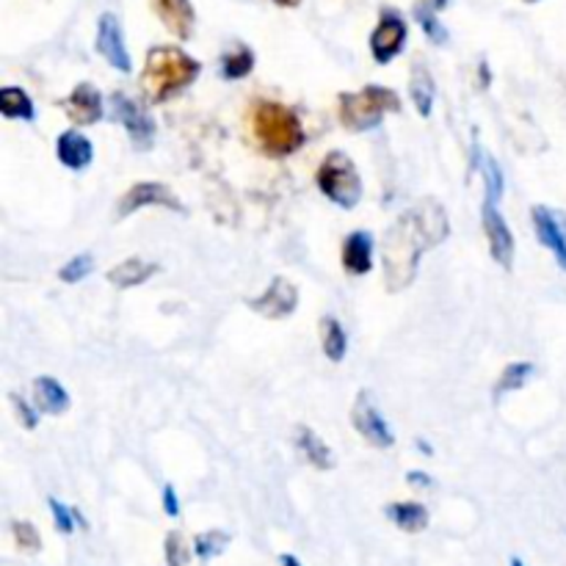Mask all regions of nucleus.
Listing matches in <instances>:
<instances>
[{
    "mask_svg": "<svg viewBox=\"0 0 566 566\" xmlns=\"http://www.w3.org/2000/svg\"><path fill=\"white\" fill-rule=\"evenodd\" d=\"M409 92H412L415 108H418L420 116H431V105H434V77L426 70L423 64H415L412 70V83H409Z\"/></svg>",
    "mask_w": 566,
    "mask_h": 566,
    "instance_id": "nucleus-22",
    "label": "nucleus"
},
{
    "mask_svg": "<svg viewBox=\"0 0 566 566\" xmlns=\"http://www.w3.org/2000/svg\"><path fill=\"white\" fill-rule=\"evenodd\" d=\"M512 566H525V564H523V558L514 556V558H512Z\"/></svg>",
    "mask_w": 566,
    "mask_h": 566,
    "instance_id": "nucleus-40",
    "label": "nucleus"
},
{
    "mask_svg": "<svg viewBox=\"0 0 566 566\" xmlns=\"http://www.w3.org/2000/svg\"><path fill=\"white\" fill-rule=\"evenodd\" d=\"M293 442H296V451L302 453L313 468L318 470L335 468V457H332V451L326 448V442L310 429V426H296V429H293Z\"/></svg>",
    "mask_w": 566,
    "mask_h": 566,
    "instance_id": "nucleus-18",
    "label": "nucleus"
},
{
    "mask_svg": "<svg viewBox=\"0 0 566 566\" xmlns=\"http://www.w3.org/2000/svg\"><path fill=\"white\" fill-rule=\"evenodd\" d=\"M202 72V64L180 48L160 44L147 53V64L142 72V86L149 103H166L169 97L191 86Z\"/></svg>",
    "mask_w": 566,
    "mask_h": 566,
    "instance_id": "nucleus-2",
    "label": "nucleus"
},
{
    "mask_svg": "<svg viewBox=\"0 0 566 566\" xmlns=\"http://www.w3.org/2000/svg\"><path fill=\"white\" fill-rule=\"evenodd\" d=\"M385 514L396 528L407 531V534H420V531L429 528V509L423 503H390Z\"/></svg>",
    "mask_w": 566,
    "mask_h": 566,
    "instance_id": "nucleus-20",
    "label": "nucleus"
},
{
    "mask_svg": "<svg viewBox=\"0 0 566 566\" xmlns=\"http://www.w3.org/2000/svg\"><path fill=\"white\" fill-rule=\"evenodd\" d=\"M227 547H230V534L227 531H205V534H197V539H193V553L202 562H213Z\"/></svg>",
    "mask_w": 566,
    "mask_h": 566,
    "instance_id": "nucleus-26",
    "label": "nucleus"
},
{
    "mask_svg": "<svg viewBox=\"0 0 566 566\" xmlns=\"http://www.w3.org/2000/svg\"><path fill=\"white\" fill-rule=\"evenodd\" d=\"M155 271H158V265L155 263H147V260L142 258H130V260H122L116 269L108 271V282L116 287H133L147 282Z\"/></svg>",
    "mask_w": 566,
    "mask_h": 566,
    "instance_id": "nucleus-21",
    "label": "nucleus"
},
{
    "mask_svg": "<svg viewBox=\"0 0 566 566\" xmlns=\"http://www.w3.org/2000/svg\"><path fill=\"white\" fill-rule=\"evenodd\" d=\"M321 340H324V354L332 359V363H343L348 352V337L346 329L340 326V321L326 315L321 318Z\"/></svg>",
    "mask_w": 566,
    "mask_h": 566,
    "instance_id": "nucleus-23",
    "label": "nucleus"
},
{
    "mask_svg": "<svg viewBox=\"0 0 566 566\" xmlns=\"http://www.w3.org/2000/svg\"><path fill=\"white\" fill-rule=\"evenodd\" d=\"M55 153H59V160L72 171H83L86 166H92L94 160V147L83 133L66 130L59 136V144H55Z\"/></svg>",
    "mask_w": 566,
    "mask_h": 566,
    "instance_id": "nucleus-17",
    "label": "nucleus"
},
{
    "mask_svg": "<svg viewBox=\"0 0 566 566\" xmlns=\"http://www.w3.org/2000/svg\"><path fill=\"white\" fill-rule=\"evenodd\" d=\"M64 111L75 125H94L103 119V97L92 83H81L70 97L64 99Z\"/></svg>",
    "mask_w": 566,
    "mask_h": 566,
    "instance_id": "nucleus-15",
    "label": "nucleus"
},
{
    "mask_svg": "<svg viewBox=\"0 0 566 566\" xmlns=\"http://www.w3.org/2000/svg\"><path fill=\"white\" fill-rule=\"evenodd\" d=\"M153 9L166 31L175 33L177 39H191L193 25H197V11H193L191 0H153Z\"/></svg>",
    "mask_w": 566,
    "mask_h": 566,
    "instance_id": "nucleus-14",
    "label": "nucleus"
},
{
    "mask_svg": "<svg viewBox=\"0 0 566 566\" xmlns=\"http://www.w3.org/2000/svg\"><path fill=\"white\" fill-rule=\"evenodd\" d=\"M431 3H434V9H446L448 0H431Z\"/></svg>",
    "mask_w": 566,
    "mask_h": 566,
    "instance_id": "nucleus-39",
    "label": "nucleus"
},
{
    "mask_svg": "<svg viewBox=\"0 0 566 566\" xmlns=\"http://www.w3.org/2000/svg\"><path fill=\"white\" fill-rule=\"evenodd\" d=\"M249 307H252L254 313L265 315V318L282 321V318H287V315L296 313L298 291L291 280H285V276H276V280L265 287L263 296H258L249 302Z\"/></svg>",
    "mask_w": 566,
    "mask_h": 566,
    "instance_id": "nucleus-9",
    "label": "nucleus"
},
{
    "mask_svg": "<svg viewBox=\"0 0 566 566\" xmlns=\"http://www.w3.org/2000/svg\"><path fill=\"white\" fill-rule=\"evenodd\" d=\"M11 534H14L17 547H20L22 553L36 556V553L42 551V536H39L36 525H31L28 520H14V523H11Z\"/></svg>",
    "mask_w": 566,
    "mask_h": 566,
    "instance_id": "nucleus-27",
    "label": "nucleus"
},
{
    "mask_svg": "<svg viewBox=\"0 0 566 566\" xmlns=\"http://www.w3.org/2000/svg\"><path fill=\"white\" fill-rule=\"evenodd\" d=\"M534 227L539 241L556 254L558 265L566 271V216L556 213V210L536 205L534 208Z\"/></svg>",
    "mask_w": 566,
    "mask_h": 566,
    "instance_id": "nucleus-13",
    "label": "nucleus"
},
{
    "mask_svg": "<svg viewBox=\"0 0 566 566\" xmlns=\"http://www.w3.org/2000/svg\"><path fill=\"white\" fill-rule=\"evenodd\" d=\"M484 232H486V241H490L492 258L497 260V265H501V269H512L514 235L512 230H509L497 202H492V199H484Z\"/></svg>",
    "mask_w": 566,
    "mask_h": 566,
    "instance_id": "nucleus-11",
    "label": "nucleus"
},
{
    "mask_svg": "<svg viewBox=\"0 0 566 566\" xmlns=\"http://www.w3.org/2000/svg\"><path fill=\"white\" fill-rule=\"evenodd\" d=\"M11 403H14L17 407V412H20V420H22V426H25V429H36V423H39V415H33V409L28 407V401H22L20 396H11Z\"/></svg>",
    "mask_w": 566,
    "mask_h": 566,
    "instance_id": "nucleus-34",
    "label": "nucleus"
},
{
    "mask_svg": "<svg viewBox=\"0 0 566 566\" xmlns=\"http://www.w3.org/2000/svg\"><path fill=\"white\" fill-rule=\"evenodd\" d=\"M407 36H409L407 20H403L398 11L381 9L379 25H376V31L370 33V53H374L376 64L385 66L390 64L396 55H401L403 48H407Z\"/></svg>",
    "mask_w": 566,
    "mask_h": 566,
    "instance_id": "nucleus-6",
    "label": "nucleus"
},
{
    "mask_svg": "<svg viewBox=\"0 0 566 566\" xmlns=\"http://www.w3.org/2000/svg\"><path fill=\"white\" fill-rule=\"evenodd\" d=\"M97 50L114 70L130 72V53H127L125 33H122L119 17L114 11H105L97 22Z\"/></svg>",
    "mask_w": 566,
    "mask_h": 566,
    "instance_id": "nucleus-10",
    "label": "nucleus"
},
{
    "mask_svg": "<svg viewBox=\"0 0 566 566\" xmlns=\"http://www.w3.org/2000/svg\"><path fill=\"white\" fill-rule=\"evenodd\" d=\"M48 506H50V514H53V525L59 534L70 536L72 531H75L77 520H75V509H66L64 503L55 501V497H48Z\"/></svg>",
    "mask_w": 566,
    "mask_h": 566,
    "instance_id": "nucleus-33",
    "label": "nucleus"
},
{
    "mask_svg": "<svg viewBox=\"0 0 566 566\" xmlns=\"http://www.w3.org/2000/svg\"><path fill=\"white\" fill-rule=\"evenodd\" d=\"M481 166H484L486 199H492V202H501L503 188H506V182H503V171H501V166H497V160L492 158L490 153L481 155Z\"/></svg>",
    "mask_w": 566,
    "mask_h": 566,
    "instance_id": "nucleus-29",
    "label": "nucleus"
},
{
    "mask_svg": "<svg viewBox=\"0 0 566 566\" xmlns=\"http://www.w3.org/2000/svg\"><path fill=\"white\" fill-rule=\"evenodd\" d=\"M164 553L169 566H188V562H191V551H188L186 539H182V534H177V531H169V534H166Z\"/></svg>",
    "mask_w": 566,
    "mask_h": 566,
    "instance_id": "nucleus-31",
    "label": "nucleus"
},
{
    "mask_svg": "<svg viewBox=\"0 0 566 566\" xmlns=\"http://www.w3.org/2000/svg\"><path fill=\"white\" fill-rule=\"evenodd\" d=\"M252 66L254 53L249 48H243V44H238V48H232L221 59V75H224V81H241V77H247L252 72Z\"/></svg>",
    "mask_w": 566,
    "mask_h": 566,
    "instance_id": "nucleus-25",
    "label": "nucleus"
},
{
    "mask_svg": "<svg viewBox=\"0 0 566 566\" xmlns=\"http://www.w3.org/2000/svg\"><path fill=\"white\" fill-rule=\"evenodd\" d=\"M164 512L166 517H180V501H177V492L171 484L164 486Z\"/></svg>",
    "mask_w": 566,
    "mask_h": 566,
    "instance_id": "nucleus-35",
    "label": "nucleus"
},
{
    "mask_svg": "<svg viewBox=\"0 0 566 566\" xmlns=\"http://www.w3.org/2000/svg\"><path fill=\"white\" fill-rule=\"evenodd\" d=\"M531 374H534V365H531V363H514V365H509V368L503 370L501 381H497L495 392H497V396H503V392L520 390V387H523L525 381L531 379Z\"/></svg>",
    "mask_w": 566,
    "mask_h": 566,
    "instance_id": "nucleus-28",
    "label": "nucleus"
},
{
    "mask_svg": "<svg viewBox=\"0 0 566 566\" xmlns=\"http://www.w3.org/2000/svg\"><path fill=\"white\" fill-rule=\"evenodd\" d=\"M528 3H536V0H528Z\"/></svg>",
    "mask_w": 566,
    "mask_h": 566,
    "instance_id": "nucleus-41",
    "label": "nucleus"
},
{
    "mask_svg": "<svg viewBox=\"0 0 566 566\" xmlns=\"http://www.w3.org/2000/svg\"><path fill=\"white\" fill-rule=\"evenodd\" d=\"M415 17H418L420 28H423V33L431 39V42H434V44L446 42L448 31H446V28H442V22L437 20L434 6H431V9H429V6H426V3H420L418 9H415Z\"/></svg>",
    "mask_w": 566,
    "mask_h": 566,
    "instance_id": "nucleus-30",
    "label": "nucleus"
},
{
    "mask_svg": "<svg viewBox=\"0 0 566 566\" xmlns=\"http://www.w3.org/2000/svg\"><path fill=\"white\" fill-rule=\"evenodd\" d=\"M92 269H94L92 254H77V258H72L70 263L59 271V280L66 282V285H75V282H81L83 276L92 274Z\"/></svg>",
    "mask_w": 566,
    "mask_h": 566,
    "instance_id": "nucleus-32",
    "label": "nucleus"
},
{
    "mask_svg": "<svg viewBox=\"0 0 566 566\" xmlns=\"http://www.w3.org/2000/svg\"><path fill=\"white\" fill-rule=\"evenodd\" d=\"M0 114L9 116V119L31 122L36 111H33V99L28 97V92L17 86H6L0 88Z\"/></svg>",
    "mask_w": 566,
    "mask_h": 566,
    "instance_id": "nucleus-24",
    "label": "nucleus"
},
{
    "mask_svg": "<svg viewBox=\"0 0 566 566\" xmlns=\"http://www.w3.org/2000/svg\"><path fill=\"white\" fill-rule=\"evenodd\" d=\"M254 136L271 155H291L304 144L302 122L280 103H260L254 111Z\"/></svg>",
    "mask_w": 566,
    "mask_h": 566,
    "instance_id": "nucleus-3",
    "label": "nucleus"
},
{
    "mask_svg": "<svg viewBox=\"0 0 566 566\" xmlns=\"http://www.w3.org/2000/svg\"><path fill=\"white\" fill-rule=\"evenodd\" d=\"M407 481H409V486H423V490L434 486V479H431L429 473H420V470H412V473H407Z\"/></svg>",
    "mask_w": 566,
    "mask_h": 566,
    "instance_id": "nucleus-36",
    "label": "nucleus"
},
{
    "mask_svg": "<svg viewBox=\"0 0 566 566\" xmlns=\"http://www.w3.org/2000/svg\"><path fill=\"white\" fill-rule=\"evenodd\" d=\"M446 208L437 205L434 199H426L423 205L403 213L385 238V276L390 282V291L407 287L418 274V263L423 252L446 241Z\"/></svg>",
    "mask_w": 566,
    "mask_h": 566,
    "instance_id": "nucleus-1",
    "label": "nucleus"
},
{
    "mask_svg": "<svg viewBox=\"0 0 566 566\" xmlns=\"http://www.w3.org/2000/svg\"><path fill=\"white\" fill-rule=\"evenodd\" d=\"M352 423H354V429H357L359 434H363L365 440L370 442V446L390 448L392 442H396V437H392V429L387 426V420L381 418L379 407L370 401L368 390L359 392L357 403H354V409H352Z\"/></svg>",
    "mask_w": 566,
    "mask_h": 566,
    "instance_id": "nucleus-8",
    "label": "nucleus"
},
{
    "mask_svg": "<svg viewBox=\"0 0 566 566\" xmlns=\"http://www.w3.org/2000/svg\"><path fill=\"white\" fill-rule=\"evenodd\" d=\"M33 403L42 415H61L70 409V396L53 376H39L33 379Z\"/></svg>",
    "mask_w": 566,
    "mask_h": 566,
    "instance_id": "nucleus-19",
    "label": "nucleus"
},
{
    "mask_svg": "<svg viewBox=\"0 0 566 566\" xmlns=\"http://www.w3.org/2000/svg\"><path fill=\"white\" fill-rule=\"evenodd\" d=\"M392 111H401V99L392 88L365 86L354 94H340V122L348 130H374Z\"/></svg>",
    "mask_w": 566,
    "mask_h": 566,
    "instance_id": "nucleus-4",
    "label": "nucleus"
},
{
    "mask_svg": "<svg viewBox=\"0 0 566 566\" xmlns=\"http://www.w3.org/2000/svg\"><path fill=\"white\" fill-rule=\"evenodd\" d=\"M149 205H158V208H169V210H182L180 199H177L164 182H138V186H133L130 191L119 199L116 213H119V219H125V216L136 213V210L142 208H149Z\"/></svg>",
    "mask_w": 566,
    "mask_h": 566,
    "instance_id": "nucleus-12",
    "label": "nucleus"
},
{
    "mask_svg": "<svg viewBox=\"0 0 566 566\" xmlns=\"http://www.w3.org/2000/svg\"><path fill=\"white\" fill-rule=\"evenodd\" d=\"M343 269L354 276H363L374 269V235L365 230L352 232L343 243Z\"/></svg>",
    "mask_w": 566,
    "mask_h": 566,
    "instance_id": "nucleus-16",
    "label": "nucleus"
},
{
    "mask_svg": "<svg viewBox=\"0 0 566 566\" xmlns=\"http://www.w3.org/2000/svg\"><path fill=\"white\" fill-rule=\"evenodd\" d=\"M280 566H304V564L298 562V558L293 556V553H282V556H280Z\"/></svg>",
    "mask_w": 566,
    "mask_h": 566,
    "instance_id": "nucleus-37",
    "label": "nucleus"
},
{
    "mask_svg": "<svg viewBox=\"0 0 566 566\" xmlns=\"http://www.w3.org/2000/svg\"><path fill=\"white\" fill-rule=\"evenodd\" d=\"M318 188L337 208L354 210L363 199V180L357 164L346 153H329L318 169Z\"/></svg>",
    "mask_w": 566,
    "mask_h": 566,
    "instance_id": "nucleus-5",
    "label": "nucleus"
},
{
    "mask_svg": "<svg viewBox=\"0 0 566 566\" xmlns=\"http://www.w3.org/2000/svg\"><path fill=\"white\" fill-rule=\"evenodd\" d=\"M111 114H114L116 122H122V127H125L133 144H138L142 149H147L149 144H153L155 122L149 119L147 111H144L142 105L133 103L127 94L116 92L114 97H111Z\"/></svg>",
    "mask_w": 566,
    "mask_h": 566,
    "instance_id": "nucleus-7",
    "label": "nucleus"
},
{
    "mask_svg": "<svg viewBox=\"0 0 566 566\" xmlns=\"http://www.w3.org/2000/svg\"><path fill=\"white\" fill-rule=\"evenodd\" d=\"M274 3L287 6V9H293V6H298V3H302V0H274Z\"/></svg>",
    "mask_w": 566,
    "mask_h": 566,
    "instance_id": "nucleus-38",
    "label": "nucleus"
}]
</instances>
